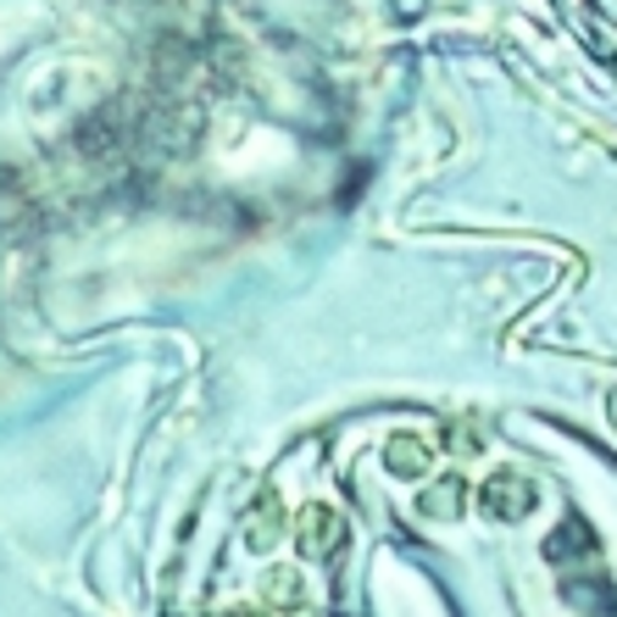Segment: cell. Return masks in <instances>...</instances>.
<instances>
[{
	"label": "cell",
	"mask_w": 617,
	"mask_h": 617,
	"mask_svg": "<svg viewBox=\"0 0 617 617\" xmlns=\"http://www.w3.org/2000/svg\"><path fill=\"white\" fill-rule=\"evenodd\" d=\"M334 540H339V523H334V512H323V506L301 512V551L323 557V551H334Z\"/></svg>",
	"instance_id": "cell-1"
},
{
	"label": "cell",
	"mask_w": 617,
	"mask_h": 617,
	"mask_svg": "<svg viewBox=\"0 0 617 617\" xmlns=\"http://www.w3.org/2000/svg\"><path fill=\"white\" fill-rule=\"evenodd\" d=\"M245 540H250L256 551L279 540V501H273V495H261V506L250 512V523H245Z\"/></svg>",
	"instance_id": "cell-2"
},
{
	"label": "cell",
	"mask_w": 617,
	"mask_h": 617,
	"mask_svg": "<svg viewBox=\"0 0 617 617\" xmlns=\"http://www.w3.org/2000/svg\"><path fill=\"white\" fill-rule=\"evenodd\" d=\"M268 584H273V601H295V579L290 573H273Z\"/></svg>",
	"instance_id": "cell-3"
},
{
	"label": "cell",
	"mask_w": 617,
	"mask_h": 617,
	"mask_svg": "<svg viewBox=\"0 0 617 617\" xmlns=\"http://www.w3.org/2000/svg\"><path fill=\"white\" fill-rule=\"evenodd\" d=\"M234 617H256V612H234Z\"/></svg>",
	"instance_id": "cell-4"
}]
</instances>
